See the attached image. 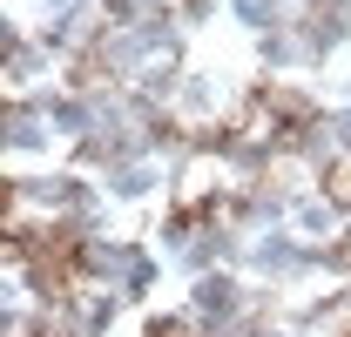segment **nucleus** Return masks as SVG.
I'll list each match as a JSON object with an SVG mask.
<instances>
[{"label": "nucleus", "mask_w": 351, "mask_h": 337, "mask_svg": "<svg viewBox=\"0 0 351 337\" xmlns=\"http://www.w3.org/2000/svg\"><path fill=\"white\" fill-rule=\"evenodd\" d=\"M169 182V168L156 162V155H135V162H115L101 175V189H108V203H149L156 189Z\"/></svg>", "instance_id": "1"}, {"label": "nucleus", "mask_w": 351, "mask_h": 337, "mask_svg": "<svg viewBox=\"0 0 351 337\" xmlns=\"http://www.w3.org/2000/svg\"><path fill=\"white\" fill-rule=\"evenodd\" d=\"M223 7H230L250 34H277V27L291 21V7H284V0H223Z\"/></svg>", "instance_id": "2"}]
</instances>
